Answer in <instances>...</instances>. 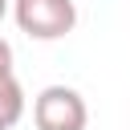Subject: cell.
<instances>
[{"label": "cell", "instance_id": "3", "mask_svg": "<svg viewBox=\"0 0 130 130\" xmlns=\"http://www.w3.org/2000/svg\"><path fill=\"white\" fill-rule=\"evenodd\" d=\"M24 118V85L12 77H0V130H12Z\"/></svg>", "mask_w": 130, "mask_h": 130}, {"label": "cell", "instance_id": "5", "mask_svg": "<svg viewBox=\"0 0 130 130\" xmlns=\"http://www.w3.org/2000/svg\"><path fill=\"white\" fill-rule=\"evenodd\" d=\"M8 8H12V0H0V20L8 16Z\"/></svg>", "mask_w": 130, "mask_h": 130}, {"label": "cell", "instance_id": "2", "mask_svg": "<svg viewBox=\"0 0 130 130\" xmlns=\"http://www.w3.org/2000/svg\"><path fill=\"white\" fill-rule=\"evenodd\" d=\"M32 122L37 130H85L89 110L73 85H45L32 102Z\"/></svg>", "mask_w": 130, "mask_h": 130}, {"label": "cell", "instance_id": "4", "mask_svg": "<svg viewBox=\"0 0 130 130\" xmlns=\"http://www.w3.org/2000/svg\"><path fill=\"white\" fill-rule=\"evenodd\" d=\"M0 77H12V45L0 37Z\"/></svg>", "mask_w": 130, "mask_h": 130}, {"label": "cell", "instance_id": "1", "mask_svg": "<svg viewBox=\"0 0 130 130\" xmlns=\"http://www.w3.org/2000/svg\"><path fill=\"white\" fill-rule=\"evenodd\" d=\"M12 20L32 41H61L77 24L73 0H12Z\"/></svg>", "mask_w": 130, "mask_h": 130}]
</instances>
